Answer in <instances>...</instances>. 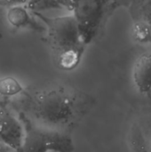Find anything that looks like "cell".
Returning <instances> with one entry per match:
<instances>
[{
  "mask_svg": "<svg viewBox=\"0 0 151 152\" xmlns=\"http://www.w3.org/2000/svg\"><path fill=\"white\" fill-rule=\"evenodd\" d=\"M26 7L32 12H41L46 10L63 8L59 0H31Z\"/></svg>",
  "mask_w": 151,
  "mask_h": 152,
  "instance_id": "10",
  "label": "cell"
},
{
  "mask_svg": "<svg viewBox=\"0 0 151 152\" xmlns=\"http://www.w3.org/2000/svg\"><path fill=\"white\" fill-rule=\"evenodd\" d=\"M0 152H12V151H11L8 148H6L4 145H3V144L0 142Z\"/></svg>",
  "mask_w": 151,
  "mask_h": 152,
  "instance_id": "14",
  "label": "cell"
},
{
  "mask_svg": "<svg viewBox=\"0 0 151 152\" xmlns=\"http://www.w3.org/2000/svg\"><path fill=\"white\" fill-rule=\"evenodd\" d=\"M133 79L138 91L145 95H151V53L141 54L133 68Z\"/></svg>",
  "mask_w": 151,
  "mask_h": 152,
  "instance_id": "7",
  "label": "cell"
},
{
  "mask_svg": "<svg viewBox=\"0 0 151 152\" xmlns=\"http://www.w3.org/2000/svg\"><path fill=\"white\" fill-rule=\"evenodd\" d=\"M133 22H142L151 29V0L142 7L136 18L133 20Z\"/></svg>",
  "mask_w": 151,
  "mask_h": 152,
  "instance_id": "12",
  "label": "cell"
},
{
  "mask_svg": "<svg viewBox=\"0 0 151 152\" xmlns=\"http://www.w3.org/2000/svg\"><path fill=\"white\" fill-rule=\"evenodd\" d=\"M150 0H112L109 5V16L118 8H125L128 11L132 20H133L142 7Z\"/></svg>",
  "mask_w": 151,
  "mask_h": 152,
  "instance_id": "8",
  "label": "cell"
},
{
  "mask_svg": "<svg viewBox=\"0 0 151 152\" xmlns=\"http://www.w3.org/2000/svg\"><path fill=\"white\" fill-rule=\"evenodd\" d=\"M27 95L25 110L20 113L47 128L66 132L82 110L77 94L64 87L45 88Z\"/></svg>",
  "mask_w": 151,
  "mask_h": 152,
  "instance_id": "1",
  "label": "cell"
},
{
  "mask_svg": "<svg viewBox=\"0 0 151 152\" xmlns=\"http://www.w3.org/2000/svg\"><path fill=\"white\" fill-rule=\"evenodd\" d=\"M134 30L133 36L136 40L141 43H146L151 41V29L146 24L142 22H133Z\"/></svg>",
  "mask_w": 151,
  "mask_h": 152,
  "instance_id": "11",
  "label": "cell"
},
{
  "mask_svg": "<svg viewBox=\"0 0 151 152\" xmlns=\"http://www.w3.org/2000/svg\"><path fill=\"white\" fill-rule=\"evenodd\" d=\"M23 88L20 84L12 77L0 78V95L13 96L22 93Z\"/></svg>",
  "mask_w": 151,
  "mask_h": 152,
  "instance_id": "9",
  "label": "cell"
},
{
  "mask_svg": "<svg viewBox=\"0 0 151 152\" xmlns=\"http://www.w3.org/2000/svg\"><path fill=\"white\" fill-rule=\"evenodd\" d=\"M24 129L20 119L0 104V142L12 152H21Z\"/></svg>",
  "mask_w": 151,
  "mask_h": 152,
  "instance_id": "5",
  "label": "cell"
},
{
  "mask_svg": "<svg viewBox=\"0 0 151 152\" xmlns=\"http://www.w3.org/2000/svg\"><path fill=\"white\" fill-rule=\"evenodd\" d=\"M19 118L24 129L21 152L74 151L73 140L67 132L36 125L21 113Z\"/></svg>",
  "mask_w": 151,
  "mask_h": 152,
  "instance_id": "3",
  "label": "cell"
},
{
  "mask_svg": "<svg viewBox=\"0 0 151 152\" xmlns=\"http://www.w3.org/2000/svg\"><path fill=\"white\" fill-rule=\"evenodd\" d=\"M33 13L45 26V40L55 66L65 71L75 69L86 47L76 19L71 14L48 17L42 12Z\"/></svg>",
  "mask_w": 151,
  "mask_h": 152,
  "instance_id": "2",
  "label": "cell"
},
{
  "mask_svg": "<svg viewBox=\"0 0 151 152\" xmlns=\"http://www.w3.org/2000/svg\"><path fill=\"white\" fill-rule=\"evenodd\" d=\"M63 8L69 9L76 19L85 45L98 36L109 17L112 0H59Z\"/></svg>",
  "mask_w": 151,
  "mask_h": 152,
  "instance_id": "4",
  "label": "cell"
},
{
  "mask_svg": "<svg viewBox=\"0 0 151 152\" xmlns=\"http://www.w3.org/2000/svg\"><path fill=\"white\" fill-rule=\"evenodd\" d=\"M31 0H0V8H11L13 6H26Z\"/></svg>",
  "mask_w": 151,
  "mask_h": 152,
  "instance_id": "13",
  "label": "cell"
},
{
  "mask_svg": "<svg viewBox=\"0 0 151 152\" xmlns=\"http://www.w3.org/2000/svg\"><path fill=\"white\" fill-rule=\"evenodd\" d=\"M6 19L15 28L28 29L39 34L45 33V26L26 6H13L7 9Z\"/></svg>",
  "mask_w": 151,
  "mask_h": 152,
  "instance_id": "6",
  "label": "cell"
}]
</instances>
